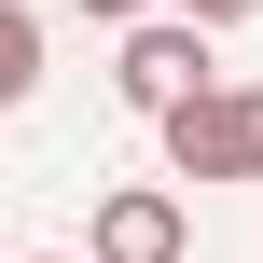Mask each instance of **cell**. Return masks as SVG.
Segmentation results:
<instances>
[{
    "label": "cell",
    "mask_w": 263,
    "mask_h": 263,
    "mask_svg": "<svg viewBox=\"0 0 263 263\" xmlns=\"http://www.w3.org/2000/svg\"><path fill=\"white\" fill-rule=\"evenodd\" d=\"M222 69H208V28L194 14H153V28H125V55H111V97L139 111V125H166V111H194Z\"/></svg>",
    "instance_id": "obj_1"
},
{
    "label": "cell",
    "mask_w": 263,
    "mask_h": 263,
    "mask_svg": "<svg viewBox=\"0 0 263 263\" xmlns=\"http://www.w3.org/2000/svg\"><path fill=\"white\" fill-rule=\"evenodd\" d=\"M166 166L180 180H263V83H208L194 111H166Z\"/></svg>",
    "instance_id": "obj_2"
},
{
    "label": "cell",
    "mask_w": 263,
    "mask_h": 263,
    "mask_svg": "<svg viewBox=\"0 0 263 263\" xmlns=\"http://www.w3.org/2000/svg\"><path fill=\"white\" fill-rule=\"evenodd\" d=\"M180 250H194V222H180L166 180H111L97 222H83V263H180Z\"/></svg>",
    "instance_id": "obj_3"
},
{
    "label": "cell",
    "mask_w": 263,
    "mask_h": 263,
    "mask_svg": "<svg viewBox=\"0 0 263 263\" xmlns=\"http://www.w3.org/2000/svg\"><path fill=\"white\" fill-rule=\"evenodd\" d=\"M28 97H42V14L0 0V111H28Z\"/></svg>",
    "instance_id": "obj_4"
},
{
    "label": "cell",
    "mask_w": 263,
    "mask_h": 263,
    "mask_svg": "<svg viewBox=\"0 0 263 263\" xmlns=\"http://www.w3.org/2000/svg\"><path fill=\"white\" fill-rule=\"evenodd\" d=\"M166 14H194V28H208V42H222V28H250L263 0H166Z\"/></svg>",
    "instance_id": "obj_5"
},
{
    "label": "cell",
    "mask_w": 263,
    "mask_h": 263,
    "mask_svg": "<svg viewBox=\"0 0 263 263\" xmlns=\"http://www.w3.org/2000/svg\"><path fill=\"white\" fill-rule=\"evenodd\" d=\"M69 14H97V28H153V0H69Z\"/></svg>",
    "instance_id": "obj_6"
},
{
    "label": "cell",
    "mask_w": 263,
    "mask_h": 263,
    "mask_svg": "<svg viewBox=\"0 0 263 263\" xmlns=\"http://www.w3.org/2000/svg\"><path fill=\"white\" fill-rule=\"evenodd\" d=\"M55 263H83V250H55Z\"/></svg>",
    "instance_id": "obj_7"
}]
</instances>
